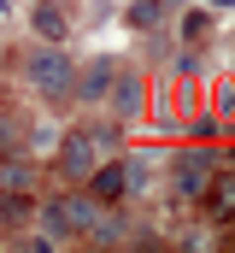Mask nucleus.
I'll use <instances>...</instances> for the list:
<instances>
[{"mask_svg":"<svg viewBox=\"0 0 235 253\" xmlns=\"http://www.w3.org/2000/svg\"><path fill=\"white\" fill-rule=\"evenodd\" d=\"M135 183H141V171H135L129 159H112V165H94V171H88V189H94V200H123Z\"/></svg>","mask_w":235,"mask_h":253,"instance_id":"nucleus-4","label":"nucleus"},{"mask_svg":"<svg viewBox=\"0 0 235 253\" xmlns=\"http://www.w3.org/2000/svg\"><path fill=\"white\" fill-rule=\"evenodd\" d=\"M206 194H212V212H218V224H224V218H235V171H212Z\"/></svg>","mask_w":235,"mask_h":253,"instance_id":"nucleus-6","label":"nucleus"},{"mask_svg":"<svg viewBox=\"0 0 235 253\" xmlns=\"http://www.w3.org/2000/svg\"><path fill=\"white\" fill-rule=\"evenodd\" d=\"M94 218H100V200H82V194H59V200H47V230H53L59 242H65V236H88Z\"/></svg>","mask_w":235,"mask_h":253,"instance_id":"nucleus-1","label":"nucleus"},{"mask_svg":"<svg viewBox=\"0 0 235 253\" xmlns=\"http://www.w3.org/2000/svg\"><path fill=\"white\" fill-rule=\"evenodd\" d=\"M106 141H112V135H82V129L65 135V147H59V171H65V177H88V171L100 165V147H106Z\"/></svg>","mask_w":235,"mask_h":253,"instance_id":"nucleus-3","label":"nucleus"},{"mask_svg":"<svg viewBox=\"0 0 235 253\" xmlns=\"http://www.w3.org/2000/svg\"><path fill=\"white\" fill-rule=\"evenodd\" d=\"M212 171H218V159H212L206 147H188V153L176 159V189H182V194H206Z\"/></svg>","mask_w":235,"mask_h":253,"instance_id":"nucleus-5","label":"nucleus"},{"mask_svg":"<svg viewBox=\"0 0 235 253\" xmlns=\"http://www.w3.org/2000/svg\"><path fill=\"white\" fill-rule=\"evenodd\" d=\"M30 77H36V88L41 94H71V83H77V65L65 59L59 47H41V53H30Z\"/></svg>","mask_w":235,"mask_h":253,"instance_id":"nucleus-2","label":"nucleus"},{"mask_svg":"<svg viewBox=\"0 0 235 253\" xmlns=\"http://www.w3.org/2000/svg\"><path fill=\"white\" fill-rule=\"evenodd\" d=\"M106 83H112V65H94V71L82 77V94H106Z\"/></svg>","mask_w":235,"mask_h":253,"instance_id":"nucleus-10","label":"nucleus"},{"mask_svg":"<svg viewBox=\"0 0 235 253\" xmlns=\"http://www.w3.org/2000/svg\"><path fill=\"white\" fill-rule=\"evenodd\" d=\"M112 100H118V112H135V106H141V83H135V77H123V83L112 88Z\"/></svg>","mask_w":235,"mask_h":253,"instance_id":"nucleus-9","label":"nucleus"},{"mask_svg":"<svg viewBox=\"0 0 235 253\" xmlns=\"http://www.w3.org/2000/svg\"><path fill=\"white\" fill-rule=\"evenodd\" d=\"M36 30H41L47 42H59V36H65V12H59V6H36Z\"/></svg>","mask_w":235,"mask_h":253,"instance_id":"nucleus-8","label":"nucleus"},{"mask_svg":"<svg viewBox=\"0 0 235 253\" xmlns=\"http://www.w3.org/2000/svg\"><path fill=\"white\" fill-rule=\"evenodd\" d=\"M165 24V0H129V30H159Z\"/></svg>","mask_w":235,"mask_h":253,"instance_id":"nucleus-7","label":"nucleus"}]
</instances>
